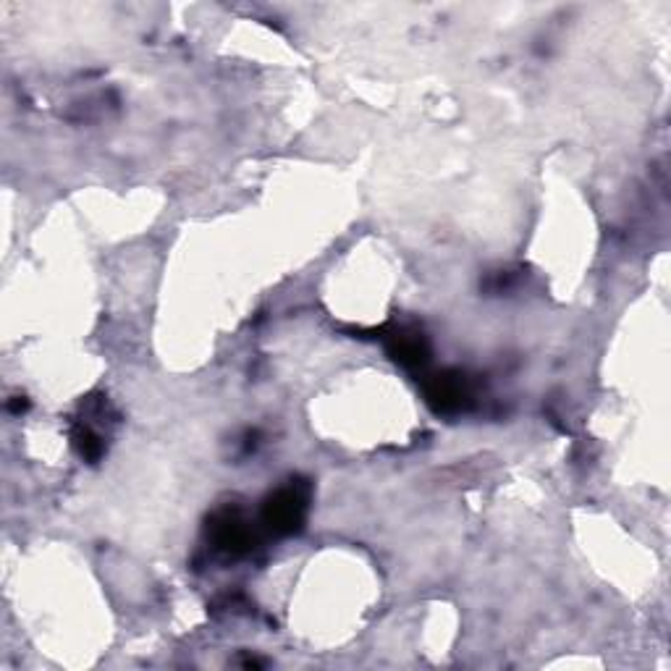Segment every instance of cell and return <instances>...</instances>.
I'll list each match as a JSON object with an SVG mask.
<instances>
[{
  "label": "cell",
  "instance_id": "obj_4",
  "mask_svg": "<svg viewBox=\"0 0 671 671\" xmlns=\"http://www.w3.org/2000/svg\"><path fill=\"white\" fill-rule=\"evenodd\" d=\"M388 352H391V357L399 362V365L409 367V371L425 367L428 360H431V349H428L425 336L418 331L394 333L391 341H388Z\"/></svg>",
  "mask_w": 671,
  "mask_h": 671
},
{
  "label": "cell",
  "instance_id": "obj_5",
  "mask_svg": "<svg viewBox=\"0 0 671 671\" xmlns=\"http://www.w3.org/2000/svg\"><path fill=\"white\" fill-rule=\"evenodd\" d=\"M71 441H73V448H77L79 456H82V459H87V462H98L105 452L103 439H100V435L95 433V428L87 425V422H79V425H73Z\"/></svg>",
  "mask_w": 671,
  "mask_h": 671
},
{
  "label": "cell",
  "instance_id": "obj_1",
  "mask_svg": "<svg viewBox=\"0 0 671 671\" xmlns=\"http://www.w3.org/2000/svg\"><path fill=\"white\" fill-rule=\"evenodd\" d=\"M307 503H310V486L305 480H292L276 493L268 496L260 522L273 535H294L305 525Z\"/></svg>",
  "mask_w": 671,
  "mask_h": 671
},
{
  "label": "cell",
  "instance_id": "obj_2",
  "mask_svg": "<svg viewBox=\"0 0 671 671\" xmlns=\"http://www.w3.org/2000/svg\"><path fill=\"white\" fill-rule=\"evenodd\" d=\"M207 538H211L213 548L226 556H244L250 554L258 543V533H254L250 520L239 512V509L226 507L211 516L207 522Z\"/></svg>",
  "mask_w": 671,
  "mask_h": 671
},
{
  "label": "cell",
  "instance_id": "obj_3",
  "mask_svg": "<svg viewBox=\"0 0 671 671\" xmlns=\"http://www.w3.org/2000/svg\"><path fill=\"white\" fill-rule=\"evenodd\" d=\"M425 396L428 405H431L435 412L448 414L465 409L473 394H469V384L462 373H439L425 384Z\"/></svg>",
  "mask_w": 671,
  "mask_h": 671
}]
</instances>
